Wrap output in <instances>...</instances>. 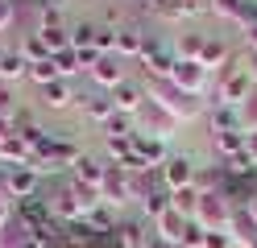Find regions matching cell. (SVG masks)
I'll list each match as a JSON object with an SVG mask.
<instances>
[{
    "label": "cell",
    "mask_w": 257,
    "mask_h": 248,
    "mask_svg": "<svg viewBox=\"0 0 257 248\" xmlns=\"http://www.w3.org/2000/svg\"><path fill=\"white\" fill-rule=\"evenodd\" d=\"M146 99H154L158 108H166L179 124H191V120H199V116H203V99L179 91L170 79H150L146 83Z\"/></svg>",
    "instance_id": "1"
},
{
    "label": "cell",
    "mask_w": 257,
    "mask_h": 248,
    "mask_svg": "<svg viewBox=\"0 0 257 248\" xmlns=\"http://www.w3.org/2000/svg\"><path fill=\"white\" fill-rule=\"evenodd\" d=\"M257 87H253V75H249V66H228V71H220L216 75V104L220 108H245V99L253 95Z\"/></svg>",
    "instance_id": "2"
},
{
    "label": "cell",
    "mask_w": 257,
    "mask_h": 248,
    "mask_svg": "<svg viewBox=\"0 0 257 248\" xmlns=\"http://www.w3.org/2000/svg\"><path fill=\"white\" fill-rule=\"evenodd\" d=\"M179 120L166 112V108H158L154 99H146V108H141L137 116H133V132H146V137H154V141H170V137H179Z\"/></svg>",
    "instance_id": "3"
},
{
    "label": "cell",
    "mask_w": 257,
    "mask_h": 248,
    "mask_svg": "<svg viewBox=\"0 0 257 248\" xmlns=\"http://www.w3.org/2000/svg\"><path fill=\"white\" fill-rule=\"evenodd\" d=\"M38 186H42V174L34 170V165H13V170H0V190H5V198L13 203H25V198H38Z\"/></svg>",
    "instance_id": "4"
},
{
    "label": "cell",
    "mask_w": 257,
    "mask_h": 248,
    "mask_svg": "<svg viewBox=\"0 0 257 248\" xmlns=\"http://www.w3.org/2000/svg\"><path fill=\"white\" fill-rule=\"evenodd\" d=\"M232 211L236 207L224 194H199V207H195V219H191V223H199L203 231H228Z\"/></svg>",
    "instance_id": "5"
},
{
    "label": "cell",
    "mask_w": 257,
    "mask_h": 248,
    "mask_svg": "<svg viewBox=\"0 0 257 248\" xmlns=\"http://www.w3.org/2000/svg\"><path fill=\"white\" fill-rule=\"evenodd\" d=\"M158 174H162V186L174 194V190H187V186H195V178H199V165L191 161L187 153H170V157H166V165H162Z\"/></svg>",
    "instance_id": "6"
},
{
    "label": "cell",
    "mask_w": 257,
    "mask_h": 248,
    "mask_svg": "<svg viewBox=\"0 0 257 248\" xmlns=\"http://www.w3.org/2000/svg\"><path fill=\"white\" fill-rule=\"evenodd\" d=\"M170 83H174L179 91L195 95V99H203L207 91H212V75H207L199 62H174V71H170Z\"/></svg>",
    "instance_id": "7"
},
{
    "label": "cell",
    "mask_w": 257,
    "mask_h": 248,
    "mask_svg": "<svg viewBox=\"0 0 257 248\" xmlns=\"http://www.w3.org/2000/svg\"><path fill=\"white\" fill-rule=\"evenodd\" d=\"M100 198H104V207H124L133 198V174H124L120 165H108L104 182H100Z\"/></svg>",
    "instance_id": "8"
},
{
    "label": "cell",
    "mask_w": 257,
    "mask_h": 248,
    "mask_svg": "<svg viewBox=\"0 0 257 248\" xmlns=\"http://www.w3.org/2000/svg\"><path fill=\"white\" fill-rule=\"evenodd\" d=\"M141 66H146V75L150 79H170V71H174V50L170 46H162V42H154V38H146V50H141V58H137Z\"/></svg>",
    "instance_id": "9"
},
{
    "label": "cell",
    "mask_w": 257,
    "mask_h": 248,
    "mask_svg": "<svg viewBox=\"0 0 257 248\" xmlns=\"http://www.w3.org/2000/svg\"><path fill=\"white\" fill-rule=\"evenodd\" d=\"M108 99H112V108H116L120 116H137L141 108H146V87L124 79L120 87H112V91H108Z\"/></svg>",
    "instance_id": "10"
},
{
    "label": "cell",
    "mask_w": 257,
    "mask_h": 248,
    "mask_svg": "<svg viewBox=\"0 0 257 248\" xmlns=\"http://www.w3.org/2000/svg\"><path fill=\"white\" fill-rule=\"evenodd\" d=\"M199 66L207 75H220V71H228L232 66V50H228V42L224 38H203V50H199Z\"/></svg>",
    "instance_id": "11"
},
{
    "label": "cell",
    "mask_w": 257,
    "mask_h": 248,
    "mask_svg": "<svg viewBox=\"0 0 257 248\" xmlns=\"http://www.w3.org/2000/svg\"><path fill=\"white\" fill-rule=\"evenodd\" d=\"M133 149H137V157L150 165V170H162L166 165V141H154V137H146V132H133Z\"/></svg>",
    "instance_id": "12"
},
{
    "label": "cell",
    "mask_w": 257,
    "mask_h": 248,
    "mask_svg": "<svg viewBox=\"0 0 257 248\" xmlns=\"http://www.w3.org/2000/svg\"><path fill=\"white\" fill-rule=\"evenodd\" d=\"M91 79L100 83L104 91H112V87H120V83H124V62H120L116 54H104L100 62L91 66Z\"/></svg>",
    "instance_id": "13"
},
{
    "label": "cell",
    "mask_w": 257,
    "mask_h": 248,
    "mask_svg": "<svg viewBox=\"0 0 257 248\" xmlns=\"http://www.w3.org/2000/svg\"><path fill=\"white\" fill-rule=\"evenodd\" d=\"M104 170H108V165H104L100 157H87V153H83V157L71 165V182H79V186H95V190H100Z\"/></svg>",
    "instance_id": "14"
},
{
    "label": "cell",
    "mask_w": 257,
    "mask_h": 248,
    "mask_svg": "<svg viewBox=\"0 0 257 248\" xmlns=\"http://www.w3.org/2000/svg\"><path fill=\"white\" fill-rule=\"evenodd\" d=\"M17 223L25 227H42V223H50L54 215H50V203L46 198H25V203H17V215H13Z\"/></svg>",
    "instance_id": "15"
},
{
    "label": "cell",
    "mask_w": 257,
    "mask_h": 248,
    "mask_svg": "<svg viewBox=\"0 0 257 248\" xmlns=\"http://www.w3.org/2000/svg\"><path fill=\"white\" fill-rule=\"evenodd\" d=\"M141 50H146V33H141L137 25H124L116 29V58L128 62V58H141Z\"/></svg>",
    "instance_id": "16"
},
{
    "label": "cell",
    "mask_w": 257,
    "mask_h": 248,
    "mask_svg": "<svg viewBox=\"0 0 257 248\" xmlns=\"http://www.w3.org/2000/svg\"><path fill=\"white\" fill-rule=\"evenodd\" d=\"M212 145H216V157H220V161H232V157H240V153H245L249 137H245L240 128H232V132H216V137H212Z\"/></svg>",
    "instance_id": "17"
},
{
    "label": "cell",
    "mask_w": 257,
    "mask_h": 248,
    "mask_svg": "<svg viewBox=\"0 0 257 248\" xmlns=\"http://www.w3.org/2000/svg\"><path fill=\"white\" fill-rule=\"evenodd\" d=\"M187 223H191V219H183V215L170 207V211L162 215V219H154V227H158V240H166V244H183V236H187Z\"/></svg>",
    "instance_id": "18"
},
{
    "label": "cell",
    "mask_w": 257,
    "mask_h": 248,
    "mask_svg": "<svg viewBox=\"0 0 257 248\" xmlns=\"http://www.w3.org/2000/svg\"><path fill=\"white\" fill-rule=\"evenodd\" d=\"M21 79H29V62L21 58V50H5L0 54V83H21Z\"/></svg>",
    "instance_id": "19"
},
{
    "label": "cell",
    "mask_w": 257,
    "mask_h": 248,
    "mask_svg": "<svg viewBox=\"0 0 257 248\" xmlns=\"http://www.w3.org/2000/svg\"><path fill=\"white\" fill-rule=\"evenodd\" d=\"M0 161H5V170H13V165H29V161H34V153H29V145L13 132V137L0 141Z\"/></svg>",
    "instance_id": "20"
},
{
    "label": "cell",
    "mask_w": 257,
    "mask_h": 248,
    "mask_svg": "<svg viewBox=\"0 0 257 248\" xmlns=\"http://www.w3.org/2000/svg\"><path fill=\"white\" fill-rule=\"evenodd\" d=\"M71 99H79V95L71 91V83H67V79H54V83H46V87H42V104H46V108H54V112L71 108Z\"/></svg>",
    "instance_id": "21"
},
{
    "label": "cell",
    "mask_w": 257,
    "mask_h": 248,
    "mask_svg": "<svg viewBox=\"0 0 257 248\" xmlns=\"http://www.w3.org/2000/svg\"><path fill=\"white\" fill-rule=\"evenodd\" d=\"M79 104H83V116H87L91 124H100V128L112 120V116H116V108H112V99H108V95H83Z\"/></svg>",
    "instance_id": "22"
},
{
    "label": "cell",
    "mask_w": 257,
    "mask_h": 248,
    "mask_svg": "<svg viewBox=\"0 0 257 248\" xmlns=\"http://www.w3.org/2000/svg\"><path fill=\"white\" fill-rule=\"evenodd\" d=\"M150 240H154V231H146V227L133 223V219L116 227V244L120 248H150Z\"/></svg>",
    "instance_id": "23"
},
{
    "label": "cell",
    "mask_w": 257,
    "mask_h": 248,
    "mask_svg": "<svg viewBox=\"0 0 257 248\" xmlns=\"http://www.w3.org/2000/svg\"><path fill=\"white\" fill-rule=\"evenodd\" d=\"M17 50H21V58H25L29 66H38V62H46V58H54L50 50H46V42H42V33H38V29H34V33H25Z\"/></svg>",
    "instance_id": "24"
},
{
    "label": "cell",
    "mask_w": 257,
    "mask_h": 248,
    "mask_svg": "<svg viewBox=\"0 0 257 248\" xmlns=\"http://www.w3.org/2000/svg\"><path fill=\"white\" fill-rule=\"evenodd\" d=\"M38 33H42V42H46V50H50V54L71 50V29H67V25H38Z\"/></svg>",
    "instance_id": "25"
},
{
    "label": "cell",
    "mask_w": 257,
    "mask_h": 248,
    "mask_svg": "<svg viewBox=\"0 0 257 248\" xmlns=\"http://www.w3.org/2000/svg\"><path fill=\"white\" fill-rule=\"evenodd\" d=\"M104 149H108V157L112 165H128L137 153H133V137H104Z\"/></svg>",
    "instance_id": "26"
},
{
    "label": "cell",
    "mask_w": 257,
    "mask_h": 248,
    "mask_svg": "<svg viewBox=\"0 0 257 248\" xmlns=\"http://www.w3.org/2000/svg\"><path fill=\"white\" fill-rule=\"evenodd\" d=\"M170 207L183 215V219H195V207H199V190L195 186H187V190H174L170 194Z\"/></svg>",
    "instance_id": "27"
},
{
    "label": "cell",
    "mask_w": 257,
    "mask_h": 248,
    "mask_svg": "<svg viewBox=\"0 0 257 248\" xmlns=\"http://www.w3.org/2000/svg\"><path fill=\"white\" fill-rule=\"evenodd\" d=\"M199 50H203V33H183L179 46H174V58L179 62H199Z\"/></svg>",
    "instance_id": "28"
},
{
    "label": "cell",
    "mask_w": 257,
    "mask_h": 248,
    "mask_svg": "<svg viewBox=\"0 0 257 248\" xmlns=\"http://www.w3.org/2000/svg\"><path fill=\"white\" fill-rule=\"evenodd\" d=\"M232 128H240V112L216 104V112H212V137H216V132H232ZM240 132H245V128H240Z\"/></svg>",
    "instance_id": "29"
},
{
    "label": "cell",
    "mask_w": 257,
    "mask_h": 248,
    "mask_svg": "<svg viewBox=\"0 0 257 248\" xmlns=\"http://www.w3.org/2000/svg\"><path fill=\"white\" fill-rule=\"evenodd\" d=\"M141 211H146L150 219H162V215L170 211V190H166V186H158V190L146 198V203H141Z\"/></svg>",
    "instance_id": "30"
},
{
    "label": "cell",
    "mask_w": 257,
    "mask_h": 248,
    "mask_svg": "<svg viewBox=\"0 0 257 248\" xmlns=\"http://www.w3.org/2000/svg\"><path fill=\"white\" fill-rule=\"evenodd\" d=\"M83 223L95 231V236H112V231H116V219H112V207H100V211H91Z\"/></svg>",
    "instance_id": "31"
},
{
    "label": "cell",
    "mask_w": 257,
    "mask_h": 248,
    "mask_svg": "<svg viewBox=\"0 0 257 248\" xmlns=\"http://www.w3.org/2000/svg\"><path fill=\"white\" fill-rule=\"evenodd\" d=\"M95 33H100V25H91V21L75 25V29H71V50H87V46H95Z\"/></svg>",
    "instance_id": "32"
},
{
    "label": "cell",
    "mask_w": 257,
    "mask_h": 248,
    "mask_svg": "<svg viewBox=\"0 0 257 248\" xmlns=\"http://www.w3.org/2000/svg\"><path fill=\"white\" fill-rule=\"evenodd\" d=\"M54 66H58V79L83 75V66H79V54H75V50H62V54H54Z\"/></svg>",
    "instance_id": "33"
},
{
    "label": "cell",
    "mask_w": 257,
    "mask_h": 248,
    "mask_svg": "<svg viewBox=\"0 0 257 248\" xmlns=\"http://www.w3.org/2000/svg\"><path fill=\"white\" fill-rule=\"evenodd\" d=\"M29 79H34L38 87L54 83V79H58V66H54V58H46V62H38V66H29Z\"/></svg>",
    "instance_id": "34"
},
{
    "label": "cell",
    "mask_w": 257,
    "mask_h": 248,
    "mask_svg": "<svg viewBox=\"0 0 257 248\" xmlns=\"http://www.w3.org/2000/svg\"><path fill=\"white\" fill-rule=\"evenodd\" d=\"M104 137H133V116H112V120L104 124Z\"/></svg>",
    "instance_id": "35"
},
{
    "label": "cell",
    "mask_w": 257,
    "mask_h": 248,
    "mask_svg": "<svg viewBox=\"0 0 257 248\" xmlns=\"http://www.w3.org/2000/svg\"><path fill=\"white\" fill-rule=\"evenodd\" d=\"M240 128H245V137L257 132V91L245 99V108H240Z\"/></svg>",
    "instance_id": "36"
},
{
    "label": "cell",
    "mask_w": 257,
    "mask_h": 248,
    "mask_svg": "<svg viewBox=\"0 0 257 248\" xmlns=\"http://www.w3.org/2000/svg\"><path fill=\"white\" fill-rule=\"evenodd\" d=\"M95 50H100V54H116V25H100V33H95Z\"/></svg>",
    "instance_id": "37"
},
{
    "label": "cell",
    "mask_w": 257,
    "mask_h": 248,
    "mask_svg": "<svg viewBox=\"0 0 257 248\" xmlns=\"http://www.w3.org/2000/svg\"><path fill=\"white\" fill-rule=\"evenodd\" d=\"M240 5H245V0H212V13L220 17V21H232V17L240 13Z\"/></svg>",
    "instance_id": "38"
},
{
    "label": "cell",
    "mask_w": 257,
    "mask_h": 248,
    "mask_svg": "<svg viewBox=\"0 0 257 248\" xmlns=\"http://www.w3.org/2000/svg\"><path fill=\"white\" fill-rule=\"evenodd\" d=\"M17 21V0H0V33H9Z\"/></svg>",
    "instance_id": "39"
},
{
    "label": "cell",
    "mask_w": 257,
    "mask_h": 248,
    "mask_svg": "<svg viewBox=\"0 0 257 248\" xmlns=\"http://www.w3.org/2000/svg\"><path fill=\"white\" fill-rule=\"evenodd\" d=\"M203 240H207V231H203L199 223H187V236H183V248H203Z\"/></svg>",
    "instance_id": "40"
},
{
    "label": "cell",
    "mask_w": 257,
    "mask_h": 248,
    "mask_svg": "<svg viewBox=\"0 0 257 248\" xmlns=\"http://www.w3.org/2000/svg\"><path fill=\"white\" fill-rule=\"evenodd\" d=\"M203 248H236V240L228 236V231H207V240H203Z\"/></svg>",
    "instance_id": "41"
},
{
    "label": "cell",
    "mask_w": 257,
    "mask_h": 248,
    "mask_svg": "<svg viewBox=\"0 0 257 248\" xmlns=\"http://www.w3.org/2000/svg\"><path fill=\"white\" fill-rule=\"evenodd\" d=\"M13 108H17V99H13V87H9V83H0V116H17Z\"/></svg>",
    "instance_id": "42"
},
{
    "label": "cell",
    "mask_w": 257,
    "mask_h": 248,
    "mask_svg": "<svg viewBox=\"0 0 257 248\" xmlns=\"http://www.w3.org/2000/svg\"><path fill=\"white\" fill-rule=\"evenodd\" d=\"M75 54H79V66H83L87 75H91V66H95V62L104 58V54H100V50H95V46H87V50H75Z\"/></svg>",
    "instance_id": "43"
},
{
    "label": "cell",
    "mask_w": 257,
    "mask_h": 248,
    "mask_svg": "<svg viewBox=\"0 0 257 248\" xmlns=\"http://www.w3.org/2000/svg\"><path fill=\"white\" fill-rule=\"evenodd\" d=\"M9 223H13V203L5 198V190H0V231H5Z\"/></svg>",
    "instance_id": "44"
},
{
    "label": "cell",
    "mask_w": 257,
    "mask_h": 248,
    "mask_svg": "<svg viewBox=\"0 0 257 248\" xmlns=\"http://www.w3.org/2000/svg\"><path fill=\"white\" fill-rule=\"evenodd\" d=\"M17 132V116H0V141Z\"/></svg>",
    "instance_id": "45"
},
{
    "label": "cell",
    "mask_w": 257,
    "mask_h": 248,
    "mask_svg": "<svg viewBox=\"0 0 257 248\" xmlns=\"http://www.w3.org/2000/svg\"><path fill=\"white\" fill-rule=\"evenodd\" d=\"M245 42H249V54H253V58H257V25H253V29H249V33H245Z\"/></svg>",
    "instance_id": "46"
},
{
    "label": "cell",
    "mask_w": 257,
    "mask_h": 248,
    "mask_svg": "<svg viewBox=\"0 0 257 248\" xmlns=\"http://www.w3.org/2000/svg\"><path fill=\"white\" fill-rule=\"evenodd\" d=\"M245 211H249V219L257 223V194H253V198H249V203H245Z\"/></svg>",
    "instance_id": "47"
},
{
    "label": "cell",
    "mask_w": 257,
    "mask_h": 248,
    "mask_svg": "<svg viewBox=\"0 0 257 248\" xmlns=\"http://www.w3.org/2000/svg\"><path fill=\"white\" fill-rule=\"evenodd\" d=\"M245 66H249V75H253V87H257V58L249 54V62H245Z\"/></svg>",
    "instance_id": "48"
},
{
    "label": "cell",
    "mask_w": 257,
    "mask_h": 248,
    "mask_svg": "<svg viewBox=\"0 0 257 248\" xmlns=\"http://www.w3.org/2000/svg\"><path fill=\"white\" fill-rule=\"evenodd\" d=\"M150 248H170V244H166V240H158V236H154V240H150Z\"/></svg>",
    "instance_id": "49"
},
{
    "label": "cell",
    "mask_w": 257,
    "mask_h": 248,
    "mask_svg": "<svg viewBox=\"0 0 257 248\" xmlns=\"http://www.w3.org/2000/svg\"><path fill=\"white\" fill-rule=\"evenodd\" d=\"M170 248H183V244H170Z\"/></svg>",
    "instance_id": "50"
},
{
    "label": "cell",
    "mask_w": 257,
    "mask_h": 248,
    "mask_svg": "<svg viewBox=\"0 0 257 248\" xmlns=\"http://www.w3.org/2000/svg\"><path fill=\"white\" fill-rule=\"evenodd\" d=\"M249 248H257V240H253V244H249Z\"/></svg>",
    "instance_id": "51"
}]
</instances>
